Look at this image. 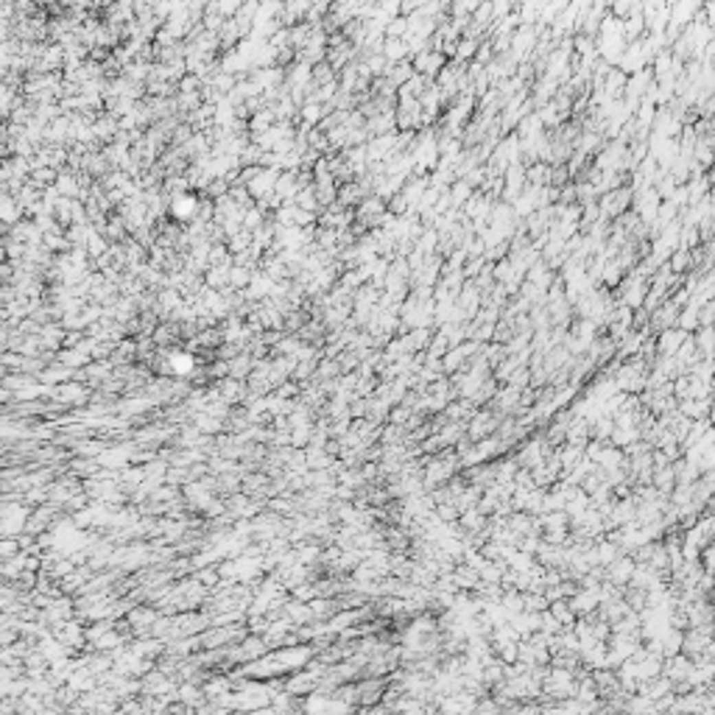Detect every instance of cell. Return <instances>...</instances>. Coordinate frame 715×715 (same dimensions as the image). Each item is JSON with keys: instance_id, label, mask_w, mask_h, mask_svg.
I'll list each match as a JSON object with an SVG mask.
<instances>
[{"instance_id": "cell-1", "label": "cell", "mask_w": 715, "mask_h": 715, "mask_svg": "<svg viewBox=\"0 0 715 715\" xmlns=\"http://www.w3.org/2000/svg\"><path fill=\"white\" fill-rule=\"evenodd\" d=\"M381 54H383V59H386L389 65L402 62V59L408 56V42H405L402 36H386V39H383Z\"/></svg>"}, {"instance_id": "cell-2", "label": "cell", "mask_w": 715, "mask_h": 715, "mask_svg": "<svg viewBox=\"0 0 715 715\" xmlns=\"http://www.w3.org/2000/svg\"><path fill=\"white\" fill-rule=\"evenodd\" d=\"M478 51V42L470 36V39H461L458 42V48H455V56H461V59H467V56H473Z\"/></svg>"}]
</instances>
